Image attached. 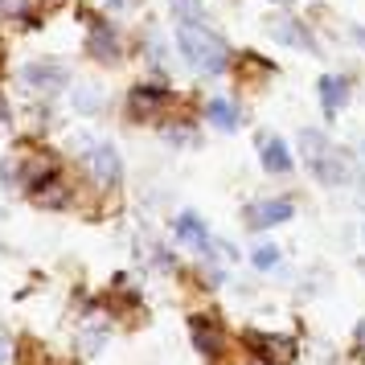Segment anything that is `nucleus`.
Here are the masks:
<instances>
[{"instance_id": "18", "label": "nucleus", "mask_w": 365, "mask_h": 365, "mask_svg": "<svg viewBox=\"0 0 365 365\" xmlns=\"http://www.w3.org/2000/svg\"><path fill=\"white\" fill-rule=\"evenodd\" d=\"M103 345H107V329H103V324H99V329H86V341H83L86 353H99Z\"/></svg>"}, {"instance_id": "4", "label": "nucleus", "mask_w": 365, "mask_h": 365, "mask_svg": "<svg viewBox=\"0 0 365 365\" xmlns=\"http://www.w3.org/2000/svg\"><path fill=\"white\" fill-rule=\"evenodd\" d=\"M287 217H296V201L292 197H271V201H255L247 210V222L255 230H267V226H283Z\"/></svg>"}, {"instance_id": "9", "label": "nucleus", "mask_w": 365, "mask_h": 365, "mask_svg": "<svg viewBox=\"0 0 365 365\" xmlns=\"http://www.w3.org/2000/svg\"><path fill=\"white\" fill-rule=\"evenodd\" d=\"M259 156H263V168L271 177H287L292 173V148L275 140V135H259Z\"/></svg>"}, {"instance_id": "2", "label": "nucleus", "mask_w": 365, "mask_h": 365, "mask_svg": "<svg viewBox=\"0 0 365 365\" xmlns=\"http://www.w3.org/2000/svg\"><path fill=\"white\" fill-rule=\"evenodd\" d=\"M247 345L263 365H292L296 361V336L283 332H247Z\"/></svg>"}, {"instance_id": "24", "label": "nucleus", "mask_w": 365, "mask_h": 365, "mask_svg": "<svg viewBox=\"0 0 365 365\" xmlns=\"http://www.w3.org/2000/svg\"><path fill=\"white\" fill-rule=\"evenodd\" d=\"M0 119H4V103H0Z\"/></svg>"}, {"instance_id": "1", "label": "nucleus", "mask_w": 365, "mask_h": 365, "mask_svg": "<svg viewBox=\"0 0 365 365\" xmlns=\"http://www.w3.org/2000/svg\"><path fill=\"white\" fill-rule=\"evenodd\" d=\"M177 46H181L185 62H189V66H197V70H205L210 78L226 74L230 46H226V41H222L205 21H181V25H177Z\"/></svg>"}, {"instance_id": "17", "label": "nucleus", "mask_w": 365, "mask_h": 365, "mask_svg": "<svg viewBox=\"0 0 365 365\" xmlns=\"http://www.w3.org/2000/svg\"><path fill=\"white\" fill-rule=\"evenodd\" d=\"M0 13H4V17L29 21V0H0Z\"/></svg>"}, {"instance_id": "5", "label": "nucleus", "mask_w": 365, "mask_h": 365, "mask_svg": "<svg viewBox=\"0 0 365 365\" xmlns=\"http://www.w3.org/2000/svg\"><path fill=\"white\" fill-rule=\"evenodd\" d=\"M173 230H177V238H181L189 250H197V255H214V242H210V230H205V222H201L193 210H185V214H177V222H173Z\"/></svg>"}, {"instance_id": "11", "label": "nucleus", "mask_w": 365, "mask_h": 365, "mask_svg": "<svg viewBox=\"0 0 365 365\" xmlns=\"http://www.w3.org/2000/svg\"><path fill=\"white\" fill-rule=\"evenodd\" d=\"M205 115H210V123H214L217 132H238V123H242V111H238L234 99H214L205 107Z\"/></svg>"}, {"instance_id": "15", "label": "nucleus", "mask_w": 365, "mask_h": 365, "mask_svg": "<svg viewBox=\"0 0 365 365\" xmlns=\"http://www.w3.org/2000/svg\"><path fill=\"white\" fill-rule=\"evenodd\" d=\"M279 247H271V242H267V247H255V255H250V263L259 267V271H271V267H279Z\"/></svg>"}, {"instance_id": "6", "label": "nucleus", "mask_w": 365, "mask_h": 365, "mask_svg": "<svg viewBox=\"0 0 365 365\" xmlns=\"http://www.w3.org/2000/svg\"><path fill=\"white\" fill-rule=\"evenodd\" d=\"M70 83V70L62 66V62H29L25 66V86L29 91H62V86Z\"/></svg>"}, {"instance_id": "23", "label": "nucleus", "mask_w": 365, "mask_h": 365, "mask_svg": "<svg viewBox=\"0 0 365 365\" xmlns=\"http://www.w3.org/2000/svg\"><path fill=\"white\" fill-rule=\"evenodd\" d=\"M275 4H292V0H275Z\"/></svg>"}, {"instance_id": "13", "label": "nucleus", "mask_w": 365, "mask_h": 365, "mask_svg": "<svg viewBox=\"0 0 365 365\" xmlns=\"http://www.w3.org/2000/svg\"><path fill=\"white\" fill-rule=\"evenodd\" d=\"M275 37H279L283 46H296V50H304V53H312L316 46H312V34L299 25V21H275Z\"/></svg>"}, {"instance_id": "22", "label": "nucleus", "mask_w": 365, "mask_h": 365, "mask_svg": "<svg viewBox=\"0 0 365 365\" xmlns=\"http://www.w3.org/2000/svg\"><path fill=\"white\" fill-rule=\"evenodd\" d=\"M107 4H111V9H128V0H107Z\"/></svg>"}, {"instance_id": "10", "label": "nucleus", "mask_w": 365, "mask_h": 365, "mask_svg": "<svg viewBox=\"0 0 365 365\" xmlns=\"http://www.w3.org/2000/svg\"><path fill=\"white\" fill-rule=\"evenodd\" d=\"M91 53H95L99 62H119V37L107 21H95V25H91Z\"/></svg>"}, {"instance_id": "12", "label": "nucleus", "mask_w": 365, "mask_h": 365, "mask_svg": "<svg viewBox=\"0 0 365 365\" xmlns=\"http://www.w3.org/2000/svg\"><path fill=\"white\" fill-rule=\"evenodd\" d=\"M189 332H193V345H197L201 357H214V353H217V324H214V320L193 316V320H189Z\"/></svg>"}, {"instance_id": "7", "label": "nucleus", "mask_w": 365, "mask_h": 365, "mask_svg": "<svg viewBox=\"0 0 365 365\" xmlns=\"http://www.w3.org/2000/svg\"><path fill=\"white\" fill-rule=\"evenodd\" d=\"M349 91H353V83H349L345 74H320V83H316V95H320V111L324 115H336L341 107L349 103Z\"/></svg>"}, {"instance_id": "21", "label": "nucleus", "mask_w": 365, "mask_h": 365, "mask_svg": "<svg viewBox=\"0 0 365 365\" xmlns=\"http://www.w3.org/2000/svg\"><path fill=\"white\" fill-rule=\"evenodd\" d=\"M357 345L365 349V324H357Z\"/></svg>"}, {"instance_id": "25", "label": "nucleus", "mask_w": 365, "mask_h": 365, "mask_svg": "<svg viewBox=\"0 0 365 365\" xmlns=\"http://www.w3.org/2000/svg\"><path fill=\"white\" fill-rule=\"evenodd\" d=\"M0 58H4V50H0Z\"/></svg>"}, {"instance_id": "8", "label": "nucleus", "mask_w": 365, "mask_h": 365, "mask_svg": "<svg viewBox=\"0 0 365 365\" xmlns=\"http://www.w3.org/2000/svg\"><path fill=\"white\" fill-rule=\"evenodd\" d=\"M312 173H316V181L320 185H345L353 168H349L345 156H336L332 148H324V152H316L312 156Z\"/></svg>"}, {"instance_id": "3", "label": "nucleus", "mask_w": 365, "mask_h": 365, "mask_svg": "<svg viewBox=\"0 0 365 365\" xmlns=\"http://www.w3.org/2000/svg\"><path fill=\"white\" fill-rule=\"evenodd\" d=\"M86 173H91V181L99 185V189H111V185H119V177H123V160H119V152L111 148V144H95V148L86 152Z\"/></svg>"}, {"instance_id": "14", "label": "nucleus", "mask_w": 365, "mask_h": 365, "mask_svg": "<svg viewBox=\"0 0 365 365\" xmlns=\"http://www.w3.org/2000/svg\"><path fill=\"white\" fill-rule=\"evenodd\" d=\"M160 103H165V91H160V86H135V91H132V107L140 111V115L156 111Z\"/></svg>"}, {"instance_id": "20", "label": "nucleus", "mask_w": 365, "mask_h": 365, "mask_svg": "<svg viewBox=\"0 0 365 365\" xmlns=\"http://www.w3.org/2000/svg\"><path fill=\"white\" fill-rule=\"evenodd\" d=\"M4 357H9V341H4V336H0V361H4Z\"/></svg>"}, {"instance_id": "19", "label": "nucleus", "mask_w": 365, "mask_h": 365, "mask_svg": "<svg viewBox=\"0 0 365 365\" xmlns=\"http://www.w3.org/2000/svg\"><path fill=\"white\" fill-rule=\"evenodd\" d=\"M78 111H99V95H91V91H78Z\"/></svg>"}, {"instance_id": "16", "label": "nucleus", "mask_w": 365, "mask_h": 365, "mask_svg": "<svg viewBox=\"0 0 365 365\" xmlns=\"http://www.w3.org/2000/svg\"><path fill=\"white\" fill-rule=\"evenodd\" d=\"M173 4H177V17H181V21H205L201 0H173Z\"/></svg>"}]
</instances>
